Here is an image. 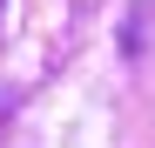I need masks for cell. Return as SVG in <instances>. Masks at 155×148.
<instances>
[{"instance_id": "obj_1", "label": "cell", "mask_w": 155, "mask_h": 148, "mask_svg": "<svg viewBox=\"0 0 155 148\" xmlns=\"http://www.w3.org/2000/svg\"><path fill=\"white\" fill-rule=\"evenodd\" d=\"M148 14H155V0H128V14H121V54H142L148 47Z\"/></svg>"}]
</instances>
